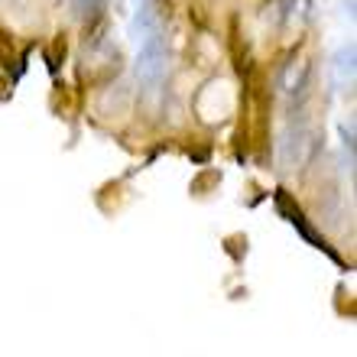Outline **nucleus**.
<instances>
[{"label": "nucleus", "mask_w": 357, "mask_h": 357, "mask_svg": "<svg viewBox=\"0 0 357 357\" xmlns=\"http://www.w3.org/2000/svg\"><path fill=\"white\" fill-rule=\"evenodd\" d=\"M137 33H140V52H137V78L146 94H156L166 82V36L156 17L153 0H143L137 7Z\"/></svg>", "instance_id": "nucleus-1"}]
</instances>
